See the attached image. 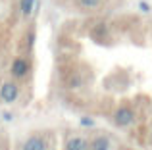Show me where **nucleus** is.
<instances>
[{
  "label": "nucleus",
  "mask_w": 152,
  "mask_h": 150,
  "mask_svg": "<svg viewBox=\"0 0 152 150\" xmlns=\"http://www.w3.org/2000/svg\"><path fill=\"white\" fill-rule=\"evenodd\" d=\"M64 150H89V141L81 135H73L66 141Z\"/></svg>",
  "instance_id": "obj_5"
},
{
  "label": "nucleus",
  "mask_w": 152,
  "mask_h": 150,
  "mask_svg": "<svg viewBox=\"0 0 152 150\" xmlns=\"http://www.w3.org/2000/svg\"><path fill=\"white\" fill-rule=\"evenodd\" d=\"M150 141H152V129H150Z\"/></svg>",
  "instance_id": "obj_13"
},
{
  "label": "nucleus",
  "mask_w": 152,
  "mask_h": 150,
  "mask_svg": "<svg viewBox=\"0 0 152 150\" xmlns=\"http://www.w3.org/2000/svg\"><path fill=\"white\" fill-rule=\"evenodd\" d=\"M2 117H4V119H6V121H12V119H14V116H12L10 112H6V114H4Z\"/></svg>",
  "instance_id": "obj_12"
},
{
  "label": "nucleus",
  "mask_w": 152,
  "mask_h": 150,
  "mask_svg": "<svg viewBox=\"0 0 152 150\" xmlns=\"http://www.w3.org/2000/svg\"><path fill=\"white\" fill-rule=\"evenodd\" d=\"M29 71H31V64H29L27 58H23V56L14 58V62H12V66H10V75H12L14 81L25 79L27 75H29Z\"/></svg>",
  "instance_id": "obj_3"
},
{
  "label": "nucleus",
  "mask_w": 152,
  "mask_h": 150,
  "mask_svg": "<svg viewBox=\"0 0 152 150\" xmlns=\"http://www.w3.org/2000/svg\"><path fill=\"white\" fill-rule=\"evenodd\" d=\"M137 119V114L131 106H119L118 110L114 112V125L119 129H125V127H131Z\"/></svg>",
  "instance_id": "obj_1"
},
{
  "label": "nucleus",
  "mask_w": 152,
  "mask_h": 150,
  "mask_svg": "<svg viewBox=\"0 0 152 150\" xmlns=\"http://www.w3.org/2000/svg\"><path fill=\"white\" fill-rule=\"evenodd\" d=\"M35 4H37V0H19V12H21L23 17H29L33 14Z\"/></svg>",
  "instance_id": "obj_7"
},
{
  "label": "nucleus",
  "mask_w": 152,
  "mask_h": 150,
  "mask_svg": "<svg viewBox=\"0 0 152 150\" xmlns=\"http://www.w3.org/2000/svg\"><path fill=\"white\" fill-rule=\"evenodd\" d=\"M110 148H112V141L106 135H98L89 141V150H110Z\"/></svg>",
  "instance_id": "obj_6"
},
{
  "label": "nucleus",
  "mask_w": 152,
  "mask_h": 150,
  "mask_svg": "<svg viewBox=\"0 0 152 150\" xmlns=\"http://www.w3.org/2000/svg\"><path fill=\"white\" fill-rule=\"evenodd\" d=\"M67 87H69V89H81L83 87V75L79 73V71H73L69 75V79H67Z\"/></svg>",
  "instance_id": "obj_8"
},
{
  "label": "nucleus",
  "mask_w": 152,
  "mask_h": 150,
  "mask_svg": "<svg viewBox=\"0 0 152 150\" xmlns=\"http://www.w3.org/2000/svg\"><path fill=\"white\" fill-rule=\"evenodd\" d=\"M139 8H141V12H145V14H148V12H150V4L145 2V0H142V2H139Z\"/></svg>",
  "instance_id": "obj_10"
},
{
  "label": "nucleus",
  "mask_w": 152,
  "mask_h": 150,
  "mask_svg": "<svg viewBox=\"0 0 152 150\" xmlns=\"http://www.w3.org/2000/svg\"><path fill=\"white\" fill-rule=\"evenodd\" d=\"M102 0H77L79 8H83V10H94V8L100 6Z\"/></svg>",
  "instance_id": "obj_9"
},
{
  "label": "nucleus",
  "mask_w": 152,
  "mask_h": 150,
  "mask_svg": "<svg viewBox=\"0 0 152 150\" xmlns=\"http://www.w3.org/2000/svg\"><path fill=\"white\" fill-rule=\"evenodd\" d=\"M81 125H85V127H91V125H93V119H91V117H81Z\"/></svg>",
  "instance_id": "obj_11"
},
{
  "label": "nucleus",
  "mask_w": 152,
  "mask_h": 150,
  "mask_svg": "<svg viewBox=\"0 0 152 150\" xmlns=\"http://www.w3.org/2000/svg\"><path fill=\"white\" fill-rule=\"evenodd\" d=\"M21 94V89H19L18 81H4L0 85V100L4 104H15Z\"/></svg>",
  "instance_id": "obj_2"
},
{
  "label": "nucleus",
  "mask_w": 152,
  "mask_h": 150,
  "mask_svg": "<svg viewBox=\"0 0 152 150\" xmlns=\"http://www.w3.org/2000/svg\"><path fill=\"white\" fill-rule=\"evenodd\" d=\"M46 148H48L46 139L41 135H31L21 143V150H46Z\"/></svg>",
  "instance_id": "obj_4"
}]
</instances>
